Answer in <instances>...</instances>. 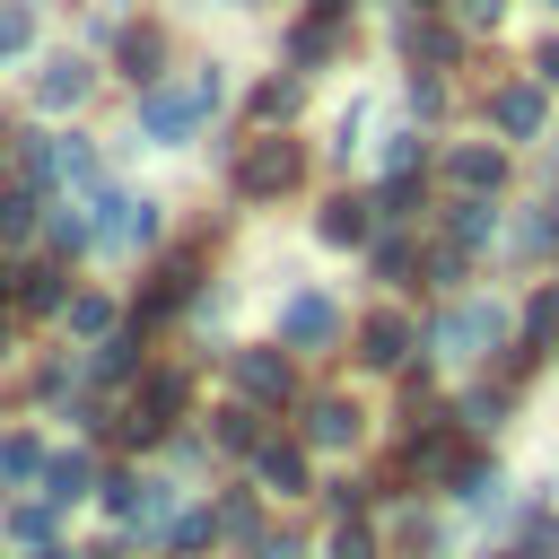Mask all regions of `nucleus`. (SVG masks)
Instances as JSON below:
<instances>
[{
  "instance_id": "35",
  "label": "nucleus",
  "mask_w": 559,
  "mask_h": 559,
  "mask_svg": "<svg viewBox=\"0 0 559 559\" xmlns=\"http://www.w3.org/2000/svg\"><path fill=\"white\" fill-rule=\"evenodd\" d=\"M332 559H376V542H367V524H341V533H332Z\"/></svg>"
},
{
  "instance_id": "44",
  "label": "nucleus",
  "mask_w": 559,
  "mask_h": 559,
  "mask_svg": "<svg viewBox=\"0 0 559 559\" xmlns=\"http://www.w3.org/2000/svg\"><path fill=\"white\" fill-rule=\"evenodd\" d=\"M419 9H445V0H419Z\"/></svg>"
},
{
  "instance_id": "1",
  "label": "nucleus",
  "mask_w": 559,
  "mask_h": 559,
  "mask_svg": "<svg viewBox=\"0 0 559 559\" xmlns=\"http://www.w3.org/2000/svg\"><path fill=\"white\" fill-rule=\"evenodd\" d=\"M227 96V79H218V61L210 70H192L183 87H140V140H157V148H175V140H192V122L210 114Z\"/></svg>"
},
{
  "instance_id": "12",
  "label": "nucleus",
  "mask_w": 559,
  "mask_h": 559,
  "mask_svg": "<svg viewBox=\"0 0 559 559\" xmlns=\"http://www.w3.org/2000/svg\"><path fill=\"white\" fill-rule=\"evenodd\" d=\"M358 437V402H314L306 411V445H349Z\"/></svg>"
},
{
  "instance_id": "46",
  "label": "nucleus",
  "mask_w": 559,
  "mask_h": 559,
  "mask_svg": "<svg viewBox=\"0 0 559 559\" xmlns=\"http://www.w3.org/2000/svg\"><path fill=\"white\" fill-rule=\"evenodd\" d=\"M0 480H9V463H0Z\"/></svg>"
},
{
  "instance_id": "9",
  "label": "nucleus",
  "mask_w": 559,
  "mask_h": 559,
  "mask_svg": "<svg viewBox=\"0 0 559 559\" xmlns=\"http://www.w3.org/2000/svg\"><path fill=\"white\" fill-rule=\"evenodd\" d=\"M358 358H367V367H402V358H411V323H402V314H367V323H358Z\"/></svg>"
},
{
  "instance_id": "18",
  "label": "nucleus",
  "mask_w": 559,
  "mask_h": 559,
  "mask_svg": "<svg viewBox=\"0 0 559 559\" xmlns=\"http://www.w3.org/2000/svg\"><path fill=\"white\" fill-rule=\"evenodd\" d=\"M332 44H341V26H332V9H323V17H306V26H297V44H288V52H297V61H332Z\"/></svg>"
},
{
  "instance_id": "21",
  "label": "nucleus",
  "mask_w": 559,
  "mask_h": 559,
  "mask_svg": "<svg viewBox=\"0 0 559 559\" xmlns=\"http://www.w3.org/2000/svg\"><path fill=\"white\" fill-rule=\"evenodd\" d=\"M542 341H559V288H542L524 306V349H542Z\"/></svg>"
},
{
  "instance_id": "26",
  "label": "nucleus",
  "mask_w": 559,
  "mask_h": 559,
  "mask_svg": "<svg viewBox=\"0 0 559 559\" xmlns=\"http://www.w3.org/2000/svg\"><path fill=\"white\" fill-rule=\"evenodd\" d=\"M17 297H26L35 314H52V306H61V271H26V288H17Z\"/></svg>"
},
{
  "instance_id": "40",
  "label": "nucleus",
  "mask_w": 559,
  "mask_h": 559,
  "mask_svg": "<svg viewBox=\"0 0 559 559\" xmlns=\"http://www.w3.org/2000/svg\"><path fill=\"white\" fill-rule=\"evenodd\" d=\"M533 70H542V87H559V35L542 44V61H533Z\"/></svg>"
},
{
  "instance_id": "47",
  "label": "nucleus",
  "mask_w": 559,
  "mask_h": 559,
  "mask_svg": "<svg viewBox=\"0 0 559 559\" xmlns=\"http://www.w3.org/2000/svg\"><path fill=\"white\" fill-rule=\"evenodd\" d=\"M550 9H559V0H550Z\"/></svg>"
},
{
  "instance_id": "10",
  "label": "nucleus",
  "mask_w": 559,
  "mask_h": 559,
  "mask_svg": "<svg viewBox=\"0 0 559 559\" xmlns=\"http://www.w3.org/2000/svg\"><path fill=\"white\" fill-rule=\"evenodd\" d=\"M489 122H498L507 140H533V131H542V87H498V96H489Z\"/></svg>"
},
{
  "instance_id": "31",
  "label": "nucleus",
  "mask_w": 559,
  "mask_h": 559,
  "mask_svg": "<svg viewBox=\"0 0 559 559\" xmlns=\"http://www.w3.org/2000/svg\"><path fill=\"white\" fill-rule=\"evenodd\" d=\"M384 175L411 183V175H419V140H384Z\"/></svg>"
},
{
  "instance_id": "13",
  "label": "nucleus",
  "mask_w": 559,
  "mask_h": 559,
  "mask_svg": "<svg viewBox=\"0 0 559 559\" xmlns=\"http://www.w3.org/2000/svg\"><path fill=\"white\" fill-rule=\"evenodd\" d=\"M445 175H454L463 192H498V148H480V140H472V148H454V157H445Z\"/></svg>"
},
{
  "instance_id": "33",
  "label": "nucleus",
  "mask_w": 559,
  "mask_h": 559,
  "mask_svg": "<svg viewBox=\"0 0 559 559\" xmlns=\"http://www.w3.org/2000/svg\"><path fill=\"white\" fill-rule=\"evenodd\" d=\"M218 533V515H175V550H201Z\"/></svg>"
},
{
  "instance_id": "19",
  "label": "nucleus",
  "mask_w": 559,
  "mask_h": 559,
  "mask_svg": "<svg viewBox=\"0 0 559 559\" xmlns=\"http://www.w3.org/2000/svg\"><path fill=\"white\" fill-rule=\"evenodd\" d=\"M122 79L131 87H157V35H122Z\"/></svg>"
},
{
  "instance_id": "3",
  "label": "nucleus",
  "mask_w": 559,
  "mask_h": 559,
  "mask_svg": "<svg viewBox=\"0 0 559 559\" xmlns=\"http://www.w3.org/2000/svg\"><path fill=\"white\" fill-rule=\"evenodd\" d=\"M288 183H297V148H288V140H253L245 166H236V192H245V201H280Z\"/></svg>"
},
{
  "instance_id": "25",
  "label": "nucleus",
  "mask_w": 559,
  "mask_h": 559,
  "mask_svg": "<svg viewBox=\"0 0 559 559\" xmlns=\"http://www.w3.org/2000/svg\"><path fill=\"white\" fill-rule=\"evenodd\" d=\"M70 332L105 341V332H114V306H105V297H79V306H70Z\"/></svg>"
},
{
  "instance_id": "39",
  "label": "nucleus",
  "mask_w": 559,
  "mask_h": 559,
  "mask_svg": "<svg viewBox=\"0 0 559 559\" xmlns=\"http://www.w3.org/2000/svg\"><path fill=\"white\" fill-rule=\"evenodd\" d=\"M253 559H306V550H297V542H288V533H271V542H262V550H253Z\"/></svg>"
},
{
  "instance_id": "4",
  "label": "nucleus",
  "mask_w": 559,
  "mask_h": 559,
  "mask_svg": "<svg viewBox=\"0 0 559 559\" xmlns=\"http://www.w3.org/2000/svg\"><path fill=\"white\" fill-rule=\"evenodd\" d=\"M332 332H341V306H332V297H314V288H306V297H288V306H280V341H288V349H323Z\"/></svg>"
},
{
  "instance_id": "29",
  "label": "nucleus",
  "mask_w": 559,
  "mask_h": 559,
  "mask_svg": "<svg viewBox=\"0 0 559 559\" xmlns=\"http://www.w3.org/2000/svg\"><path fill=\"white\" fill-rule=\"evenodd\" d=\"M454 480H463V498H472V507H498V489H507L489 463H472V472H454Z\"/></svg>"
},
{
  "instance_id": "2",
  "label": "nucleus",
  "mask_w": 559,
  "mask_h": 559,
  "mask_svg": "<svg viewBox=\"0 0 559 559\" xmlns=\"http://www.w3.org/2000/svg\"><path fill=\"white\" fill-rule=\"evenodd\" d=\"M498 332H507V314L472 297V306H445L428 341H437V358H480V349H498Z\"/></svg>"
},
{
  "instance_id": "20",
  "label": "nucleus",
  "mask_w": 559,
  "mask_h": 559,
  "mask_svg": "<svg viewBox=\"0 0 559 559\" xmlns=\"http://www.w3.org/2000/svg\"><path fill=\"white\" fill-rule=\"evenodd\" d=\"M87 489V454H52L44 463V498H79Z\"/></svg>"
},
{
  "instance_id": "17",
  "label": "nucleus",
  "mask_w": 559,
  "mask_h": 559,
  "mask_svg": "<svg viewBox=\"0 0 559 559\" xmlns=\"http://www.w3.org/2000/svg\"><path fill=\"white\" fill-rule=\"evenodd\" d=\"M192 297V262H166L157 280H148V297H140V314H166V306H183Z\"/></svg>"
},
{
  "instance_id": "45",
  "label": "nucleus",
  "mask_w": 559,
  "mask_h": 559,
  "mask_svg": "<svg viewBox=\"0 0 559 559\" xmlns=\"http://www.w3.org/2000/svg\"><path fill=\"white\" fill-rule=\"evenodd\" d=\"M498 559H524V550H498Z\"/></svg>"
},
{
  "instance_id": "16",
  "label": "nucleus",
  "mask_w": 559,
  "mask_h": 559,
  "mask_svg": "<svg viewBox=\"0 0 559 559\" xmlns=\"http://www.w3.org/2000/svg\"><path fill=\"white\" fill-rule=\"evenodd\" d=\"M402 52H411V61H454V35L428 26V17H402Z\"/></svg>"
},
{
  "instance_id": "6",
  "label": "nucleus",
  "mask_w": 559,
  "mask_h": 559,
  "mask_svg": "<svg viewBox=\"0 0 559 559\" xmlns=\"http://www.w3.org/2000/svg\"><path fill=\"white\" fill-rule=\"evenodd\" d=\"M105 507H114L122 524H140V533H148V524H166L175 489H166V480H105Z\"/></svg>"
},
{
  "instance_id": "14",
  "label": "nucleus",
  "mask_w": 559,
  "mask_h": 559,
  "mask_svg": "<svg viewBox=\"0 0 559 559\" xmlns=\"http://www.w3.org/2000/svg\"><path fill=\"white\" fill-rule=\"evenodd\" d=\"M367 227H376L367 201H332V210H323V245H367Z\"/></svg>"
},
{
  "instance_id": "8",
  "label": "nucleus",
  "mask_w": 559,
  "mask_h": 559,
  "mask_svg": "<svg viewBox=\"0 0 559 559\" xmlns=\"http://www.w3.org/2000/svg\"><path fill=\"white\" fill-rule=\"evenodd\" d=\"M183 411V376H148V393L131 402V419H122V437H157L166 419Z\"/></svg>"
},
{
  "instance_id": "37",
  "label": "nucleus",
  "mask_w": 559,
  "mask_h": 559,
  "mask_svg": "<svg viewBox=\"0 0 559 559\" xmlns=\"http://www.w3.org/2000/svg\"><path fill=\"white\" fill-rule=\"evenodd\" d=\"M96 376H131V341H105L96 349Z\"/></svg>"
},
{
  "instance_id": "42",
  "label": "nucleus",
  "mask_w": 559,
  "mask_h": 559,
  "mask_svg": "<svg viewBox=\"0 0 559 559\" xmlns=\"http://www.w3.org/2000/svg\"><path fill=\"white\" fill-rule=\"evenodd\" d=\"M0 349H9V323H0Z\"/></svg>"
},
{
  "instance_id": "11",
  "label": "nucleus",
  "mask_w": 559,
  "mask_h": 559,
  "mask_svg": "<svg viewBox=\"0 0 559 559\" xmlns=\"http://www.w3.org/2000/svg\"><path fill=\"white\" fill-rule=\"evenodd\" d=\"M87 79H96V70H87L79 52H61V61L35 79V105H52V114H61V105H79V96H87Z\"/></svg>"
},
{
  "instance_id": "34",
  "label": "nucleus",
  "mask_w": 559,
  "mask_h": 559,
  "mask_svg": "<svg viewBox=\"0 0 559 559\" xmlns=\"http://www.w3.org/2000/svg\"><path fill=\"white\" fill-rule=\"evenodd\" d=\"M26 227H35V201L9 192V201H0V236H26Z\"/></svg>"
},
{
  "instance_id": "30",
  "label": "nucleus",
  "mask_w": 559,
  "mask_h": 559,
  "mask_svg": "<svg viewBox=\"0 0 559 559\" xmlns=\"http://www.w3.org/2000/svg\"><path fill=\"white\" fill-rule=\"evenodd\" d=\"M26 35H35V17L9 0V9H0V61H9V52H26Z\"/></svg>"
},
{
  "instance_id": "43",
  "label": "nucleus",
  "mask_w": 559,
  "mask_h": 559,
  "mask_svg": "<svg viewBox=\"0 0 559 559\" xmlns=\"http://www.w3.org/2000/svg\"><path fill=\"white\" fill-rule=\"evenodd\" d=\"M44 559H70V550H44Z\"/></svg>"
},
{
  "instance_id": "24",
  "label": "nucleus",
  "mask_w": 559,
  "mask_h": 559,
  "mask_svg": "<svg viewBox=\"0 0 559 559\" xmlns=\"http://www.w3.org/2000/svg\"><path fill=\"white\" fill-rule=\"evenodd\" d=\"M44 236H52V245H61V253H79V245H87V236H96V227H87V218H79V210H52V218H44Z\"/></svg>"
},
{
  "instance_id": "23",
  "label": "nucleus",
  "mask_w": 559,
  "mask_h": 559,
  "mask_svg": "<svg viewBox=\"0 0 559 559\" xmlns=\"http://www.w3.org/2000/svg\"><path fill=\"white\" fill-rule=\"evenodd\" d=\"M454 236H463V245L498 236V210H489V201H463V210H454Z\"/></svg>"
},
{
  "instance_id": "36",
  "label": "nucleus",
  "mask_w": 559,
  "mask_h": 559,
  "mask_svg": "<svg viewBox=\"0 0 559 559\" xmlns=\"http://www.w3.org/2000/svg\"><path fill=\"white\" fill-rule=\"evenodd\" d=\"M218 533H236V542H245V533H253V498H227V507H218Z\"/></svg>"
},
{
  "instance_id": "27",
  "label": "nucleus",
  "mask_w": 559,
  "mask_h": 559,
  "mask_svg": "<svg viewBox=\"0 0 559 559\" xmlns=\"http://www.w3.org/2000/svg\"><path fill=\"white\" fill-rule=\"evenodd\" d=\"M0 463H9V480H26V472H44V445H35V437H9Z\"/></svg>"
},
{
  "instance_id": "15",
  "label": "nucleus",
  "mask_w": 559,
  "mask_h": 559,
  "mask_svg": "<svg viewBox=\"0 0 559 559\" xmlns=\"http://www.w3.org/2000/svg\"><path fill=\"white\" fill-rule=\"evenodd\" d=\"M262 489L297 498V489H306V454H297V445H262Z\"/></svg>"
},
{
  "instance_id": "38",
  "label": "nucleus",
  "mask_w": 559,
  "mask_h": 559,
  "mask_svg": "<svg viewBox=\"0 0 559 559\" xmlns=\"http://www.w3.org/2000/svg\"><path fill=\"white\" fill-rule=\"evenodd\" d=\"M463 428H498V393H472L463 402Z\"/></svg>"
},
{
  "instance_id": "41",
  "label": "nucleus",
  "mask_w": 559,
  "mask_h": 559,
  "mask_svg": "<svg viewBox=\"0 0 559 559\" xmlns=\"http://www.w3.org/2000/svg\"><path fill=\"white\" fill-rule=\"evenodd\" d=\"M498 9H507V0H463V17H498Z\"/></svg>"
},
{
  "instance_id": "32",
  "label": "nucleus",
  "mask_w": 559,
  "mask_h": 559,
  "mask_svg": "<svg viewBox=\"0 0 559 559\" xmlns=\"http://www.w3.org/2000/svg\"><path fill=\"white\" fill-rule=\"evenodd\" d=\"M218 445H236V454H245V445H262V428H253V411H227V419H218Z\"/></svg>"
},
{
  "instance_id": "7",
  "label": "nucleus",
  "mask_w": 559,
  "mask_h": 559,
  "mask_svg": "<svg viewBox=\"0 0 559 559\" xmlns=\"http://www.w3.org/2000/svg\"><path fill=\"white\" fill-rule=\"evenodd\" d=\"M236 384H245L253 402H288V393H297V376H288L280 349H236Z\"/></svg>"
},
{
  "instance_id": "5",
  "label": "nucleus",
  "mask_w": 559,
  "mask_h": 559,
  "mask_svg": "<svg viewBox=\"0 0 559 559\" xmlns=\"http://www.w3.org/2000/svg\"><path fill=\"white\" fill-rule=\"evenodd\" d=\"M96 236H105L114 253H140V245L157 236V201H131V192H114V201H105V227H96Z\"/></svg>"
},
{
  "instance_id": "28",
  "label": "nucleus",
  "mask_w": 559,
  "mask_h": 559,
  "mask_svg": "<svg viewBox=\"0 0 559 559\" xmlns=\"http://www.w3.org/2000/svg\"><path fill=\"white\" fill-rule=\"evenodd\" d=\"M411 472H454V445L445 437H411Z\"/></svg>"
},
{
  "instance_id": "22",
  "label": "nucleus",
  "mask_w": 559,
  "mask_h": 559,
  "mask_svg": "<svg viewBox=\"0 0 559 559\" xmlns=\"http://www.w3.org/2000/svg\"><path fill=\"white\" fill-rule=\"evenodd\" d=\"M297 96H306L297 79H271V87L253 96V114H262V122H288V114H297Z\"/></svg>"
}]
</instances>
